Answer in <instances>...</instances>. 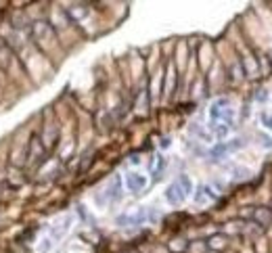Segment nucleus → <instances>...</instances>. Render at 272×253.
<instances>
[{"label":"nucleus","instance_id":"nucleus-1","mask_svg":"<svg viewBox=\"0 0 272 253\" xmlns=\"http://www.w3.org/2000/svg\"><path fill=\"white\" fill-rule=\"evenodd\" d=\"M234 122V109L230 107V100L226 96L216 98L210 107V124H226L232 126Z\"/></svg>","mask_w":272,"mask_h":253},{"label":"nucleus","instance_id":"nucleus-2","mask_svg":"<svg viewBox=\"0 0 272 253\" xmlns=\"http://www.w3.org/2000/svg\"><path fill=\"white\" fill-rule=\"evenodd\" d=\"M145 187H147V176H143L139 172L126 174V189L130 193H141V191H145Z\"/></svg>","mask_w":272,"mask_h":253},{"label":"nucleus","instance_id":"nucleus-3","mask_svg":"<svg viewBox=\"0 0 272 253\" xmlns=\"http://www.w3.org/2000/svg\"><path fill=\"white\" fill-rule=\"evenodd\" d=\"M186 197H189V195H186V193L182 191V187H180V182H178V180L169 184V189L165 191V199H167L172 205H180Z\"/></svg>","mask_w":272,"mask_h":253},{"label":"nucleus","instance_id":"nucleus-4","mask_svg":"<svg viewBox=\"0 0 272 253\" xmlns=\"http://www.w3.org/2000/svg\"><path fill=\"white\" fill-rule=\"evenodd\" d=\"M105 197H107L109 203H111V201H117V199L122 197V180H120V176L111 178V182L107 184V189H105Z\"/></svg>","mask_w":272,"mask_h":253},{"label":"nucleus","instance_id":"nucleus-5","mask_svg":"<svg viewBox=\"0 0 272 253\" xmlns=\"http://www.w3.org/2000/svg\"><path fill=\"white\" fill-rule=\"evenodd\" d=\"M40 159H44V147H42V142H40L38 138H31V142H29V159H27V163L31 165V163H36V161H40Z\"/></svg>","mask_w":272,"mask_h":253},{"label":"nucleus","instance_id":"nucleus-6","mask_svg":"<svg viewBox=\"0 0 272 253\" xmlns=\"http://www.w3.org/2000/svg\"><path fill=\"white\" fill-rule=\"evenodd\" d=\"M216 199V193L210 189V187H199V191L195 193V203L197 205H203L208 201H214Z\"/></svg>","mask_w":272,"mask_h":253},{"label":"nucleus","instance_id":"nucleus-7","mask_svg":"<svg viewBox=\"0 0 272 253\" xmlns=\"http://www.w3.org/2000/svg\"><path fill=\"white\" fill-rule=\"evenodd\" d=\"M163 170H165V157L163 155H155L153 157V165H151V174H153V178H161V174H163Z\"/></svg>","mask_w":272,"mask_h":253},{"label":"nucleus","instance_id":"nucleus-8","mask_svg":"<svg viewBox=\"0 0 272 253\" xmlns=\"http://www.w3.org/2000/svg\"><path fill=\"white\" fill-rule=\"evenodd\" d=\"M253 218H256V222H258L260 226H268V224L272 222V211L266 209V207H258L256 213H253Z\"/></svg>","mask_w":272,"mask_h":253},{"label":"nucleus","instance_id":"nucleus-9","mask_svg":"<svg viewBox=\"0 0 272 253\" xmlns=\"http://www.w3.org/2000/svg\"><path fill=\"white\" fill-rule=\"evenodd\" d=\"M13 25L17 27V29H21V27H27L29 23H27V15H25V11H15L13 13Z\"/></svg>","mask_w":272,"mask_h":253},{"label":"nucleus","instance_id":"nucleus-10","mask_svg":"<svg viewBox=\"0 0 272 253\" xmlns=\"http://www.w3.org/2000/svg\"><path fill=\"white\" fill-rule=\"evenodd\" d=\"M50 247H53V241H50V239H44V243L38 247V253H48Z\"/></svg>","mask_w":272,"mask_h":253},{"label":"nucleus","instance_id":"nucleus-11","mask_svg":"<svg viewBox=\"0 0 272 253\" xmlns=\"http://www.w3.org/2000/svg\"><path fill=\"white\" fill-rule=\"evenodd\" d=\"M161 147H169V138H163L161 140Z\"/></svg>","mask_w":272,"mask_h":253}]
</instances>
